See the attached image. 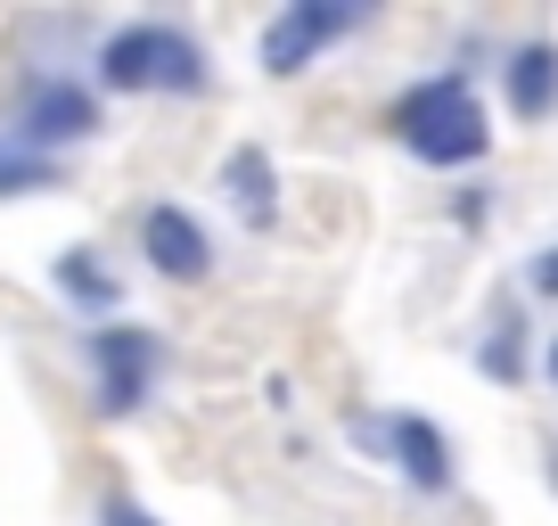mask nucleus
Returning <instances> with one entry per match:
<instances>
[{"label": "nucleus", "mask_w": 558, "mask_h": 526, "mask_svg": "<svg viewBox=\"0 0 558 526\" xmlns=\"http://www.w3.org/2000/svg\"><path fill=\"white\" fill-rule=\"evenodd\" d=\"M90 91L99 99H214V50L197 25L181 17H123V25H99L83 58Z\"/></svg>", "instance_id": "nucleus-1"}, {"label": "nucleus", "mask_w": 558, "mask_h": 526, "mask_svg": "<svg viewBox=\"0 0 558 526\" xmlns=\"http://www.w3.org/2000/svg\"><path fill=\"white\" fill-rule=\"evenodd\" d=\"M386 141L427 174H469L493 157V107L476 99V67H436L386 99Z\"/></svg>", "instance_id": "nucleus-2"}, {"label": "nucleus", "mask_w": 558, "mask_h": 526, "mask_svg": "<svg viewBox=\"0 0 558 526\" xmlns=\"http://www.w3.org/2000/svg\"><path fill=\"white\" fill-rule=\"evenodd\" d=\"M173 379V337L157 321H99L83 330V404L90 420H140Z\"/></svg>", "instance_id": "nucleus-3"}, {"label": "nucleus", "mask_w": 558, "mask_h": 526, "mask_svg": "<svg viewBox=\"0 0 558 526\" xmlns=\"http://www.w3.org/2000/svg\"><path fill=\"white\" fill-rule=\"evenodd\" d=\"M0 132L25 141L34 157H58L66 165L74 148H90L107 132V99L90 91L83 67H25L9 83V107H0Z\"/></svg>", "instance_id": "nucleus-4"}, {"label": "nucleus", "mask_w": 558, "mask_h": 526, "mask_svg": "<svg viewBox=\"0 0 558 526\" xmlns=\"http://www.w3.org/2000/svg\"><path fill=\"white\" fill-rule=\"evenodd\" d=\"M345 444L362 461H378L386 477H402L418 502H452L460 493V444L427 411H369L362 404V411H345Z\"/></svg>", "instance_id": "nucleus-5"}, {"label": "nucleus", "mask_w": 558, "mask_h": 526, "mask_svg": "<svg viewBox=\"0 0 558 526\" xmlns=\"http://www.w3.org/2000/svg\"><path fill=\"white\" fill-rule=\"evenodd\" d=\"M369 0H279L271 17H263L255 34V67L271 74V83H296V74H313L329 50H345L353 34H369Z\"/></svg>", "instance_id": "nucleus-6"}, {"label": "nucleus", "mask_w": 558, "mask_h": 526, "mask_svg": "<svg viewBox=\"0 0 558 526\" xmlns=\"http://www.w3.org/2000/svg\"><path fill=\"white\" fill-rule=\"evenodd\" d=\"M132 247H140V263H148L165 288H206L214 263H222L206 214L181 206V198H148V206H140V223H132Z\"/></svg>", "instance_id": "nucleus-7"}, {"label": "nucleus", "mask_w": 558, "mask_h": 526, "mask_svg": "<svg viewBox=\"0 0 558 526\" xmlns=\"http://www.w3.org/2000/svg\"><path fill=\"white\" fill-rule=\"evenodd\" d=\"M214 198L230 206V223L239 230H279V157L263 141H239V148H222V165H214Z\"/></svg>", "instance_id": "nucleus-8"}, {"label": "nucleus", "mask_w": 558, "mask_h": 526, "mask_svg": "<svg viewBox=\"0 0 558 526\" xmlns=\"http://www.w3.org/2000/svg\"><path fill=\"white\" fill-rule=\"evenodd\" d=\"M50 297L66 304L74 321H123V272H116V255L107 247H90V239H74V247H58L50 255Z\"/></svg>", "instance_id": "nucleus-9"}, {"label": "nucleus", "mask_w": 558, "mask_h": 526, "mask_svg": "<svg viewBox=\"0 0 558 526\" xmlns=\"http://www.w3.org/2000/svg\"><path fill=\"white\" fill-rule=\"evenodd\" d=\"M493 74H501V107H509L518 123H550V116H558V41H550V34L509 41Z\"/></svg>", "instance_id": "nucleus-10"}, {"label": "nucleus", "mask_w": 558, "mask_h": 526, "mask_svg": "<svg viewBox=\"0 0 558 526\" xmlns=\"http://www.w3.org/2000/svg\"><path fill=\"white\" fill-rule=\"evenodd\" d=\"M469 362H476V379H493V386H525V379H534V321H525L518 297H501V304L485 313Z\"/></svg>", "instance_id": "nucleus-11"}, {"label": "nucleus", "mask_w": 558, "mask_h": 526, "mask_svg": "<svg viewBox=\"0 0 558 526\" xmlns=\"http://www.w3.org/2000/svg\"><path fill=\"white\" fill-rule=\"evenodd\" d=\"M66 190V165L58 157H34L25 141L0 132V206H25V198H58Z\"/></svg>", "instance_id": "nucleus-12"}, {"label": "nucleus", "mask_w": 558, "mask_h": 526, "mask_svg": "<svg viewBox=\"0 0 558 526\" xmlns=\"http://www.w3.org/2000/svg\"><path fill=\"white\" fill-rule=\"evenodd\" d=\"M90 526H165V518L140 502L132 486H107V493H99V510H90Z\"/></svg>", "instance_id": "nucleus-13"}, {"label": "nucleus", "mask_w": 558, "mask_h": 526, "mask_svg": "<svg viewBox=\"0 0 558 526\" xmlns=\"http://www.w3.org/2000/svg\"><path fill=\"white\" fill-rule=\"evenodd\" d=\"M525 297H534V304H558V239H542L534 255H525Z\"/></svg>", "instance_id": "nucleus-14"}, {"label": "nucleus", "mask_w": 558, "mask_h": 526, "mask_svg": "<svg viewBox=\"0 0 558 526\" xmlns=\"http://www.w3.org/2000/svg\"><path fill=\"white\" fill-rule=\"evenodd\" d=\"M444 214H452L460 230H485V223H493V190H485V181H460V190H452V206H444Z\"/></svg>", "instance_id": "nucleus-15"}, {"label": "nucleus", "mask_w": 558, "mask_h": 526, "mask_svg": "<svg viewBox=\"0 0 558 526\" xmlns=\"http://www.w3.org/2000/svg\"><path fill=\"white\" fill-rule=\"evenodd\" d=\"M534 370H542V386H550V395H558V330H550V337H542V354H534Z\"/></svg>", "instance_id": "nucleus-16"}, {"label": "nucleus", "mask_w": 558, "mask_h": 526, "mask_svg": "<svg viewBox=\"0 0 558 526\" xmlns=\"http://www.w3.org/2000/svg\"><path fill=\"white\" fill-rule=\"evenodd\" d=\"M542 477H550V493H558V437L542 444Z\"/></svg>", "instance_id": "nucleus-17"}]
</instances>
